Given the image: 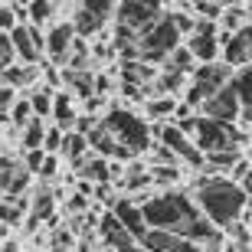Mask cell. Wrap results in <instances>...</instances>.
Returning a JSON list of instances; mask_svg holds the SVG:
<instances>
[{
	"label": "cell",
	"instance_id": "cell-13",
	"mask_svg": "<svg viewBox=\"0 0 252 252\" xmlns=\"http://www.w3.org/2000/svg\"><path fill=\"white\" fill-rule=\"evenodd\" d=\"M79 174H82V180H89V184H98V187H108V184H112V167H108V160L105 158H89L82 164V167H79Z\"/></svg>",
	"mask_w": 252,
	"mask_h": 252
},
{
	"label": "cell",
	"instance_id": "cell-10",
	"mask_svg": "<svg viewBox=\"0 0 252 252\" xmlns=\"http://www.w3.org/2000/svg\"><path fill=\"white\" fill-rule=\"evenodd\" d=\"M112 213L118 216V223H122L125 229H128V233L138 239V243L144 239V236H148V223H144V213H141V206L134 203V200H128V196H125V200H118Z\"/></svg>",
	"mask_w": 252,
	"mask_h": 252
},
{
	"label": "cell",
	"instance_id": "cell-17",
	"mask_svg": "<svg viewBox=\"0 0 252 252\" xmlns=\"http://www.w3.org/2000/svg\"><path fill=\"white\" fill-rule=\"evenodd\" d=\"M27 98H30V105H33V115H36V118H43V122L53 118V98H56V92L36 85L33 92H27Z\"/></svg>",
	"mask_w": 252,
	"mask_h": 252
},
{
	"label": "cell",
	"instance_id": "cell-18",
	"mask_svg": "<svg viewBox=\"0 0 252 252\" xmlns=\"http://www.w3.org/2000/svg\"><path fill=\"white\" fill-rule=\"evenodd\" d=\"M177 239H180V236L164 233V229H148V236H144V239H141L138 246H141L144 252H170Z\"/></svg>",
	"mask_w": 252,
	"mask_h": 252
},
{
	"label": "cell",
	"instance_id": "cell-24",
	"mask_svg": "<svg viewBox=\"0 0 252 252\" xmlns=\"http://www.w3.org/2000/svg\"><path fill=\"white\" fill-rule=\"evenodd\" d=\"M65 210H72V213H82V210H89V196L72 193V196H69V203H65Z\"/></svg>",
	"mask_w": 252,
	"mask_h": 252
},
{
	"label": "cell",
	"instance_id": "cell-19",
	"mask_svg": "<svg viewBox=\"0 0 252 252\" xmlns=\"http://www.w3.org/2000/svg\"><path fill=\"white\" fill-rule=\"evenodd\" d=\"M223 7H226V3H210V0H196V3H190V13H193L196 20H210V23H220V17H223Z\"/></svg>",
	"mask_w": 252,
	"mask_h": 252
},
{
	"label": "cell",
	"instance_id": "cell-8",
	"mask_svg": "<svg viewBox=\"0 0 252 252\" xmlns=\"http://www.w3.org/2000/svg\"><path fill=\"white\" fill-rule=\"evenodd\" d=\"M220 46H223V63L229 69H239V65H252V23L243 33H220Z\"/></svg>",
	"mask_w": 252,
	"mask_h": 252
},
{
	"label": "cell",
	"instance_id": "cell-15",
	"mask_svg": "<svg viewBox=\"0 0 252 252\" xmlns=\"http://www.w3.org/2000/svg\"><path fill=\"white\" fill-rule=\"evenodd\" d=\"M46 131H49V125L43 122V118H33L27 128L20 131V148H23V154H27V151H43Z\"/></svg>",
	"mask_w": 252,
	"mask_h": 252
},
{
	"label": "cell",
	"instance_id": "cell-11",
	"mask_svg": "<svg viewBox=\"0 0 252 252\" xmlns=\"http://www.w3.org/2000/svg\"><path fill=\"white\" fill-rule=\"evenodd\" d=\"M63 160H69L72 167H82L85 160L92 158V148H89V138H82V134H75V131H69L63 141V154H59Z\"/></svg>",
	"mask_w": 252,
	"mask_h": 252
},
{
	"label": "cell",
	"instance_id": "cell-12",
	"mask_svg": "<svg viewBox=\"0 0 252 252\" xmlns=\"http://www.w3.org/2000/svg\"><path fill=\"white\" fill-rule=\"evenodd\" d=\"M246 27H249V10H246V3H226L223 17H220V33L236 36V33H243Z\"/></svg>",
	"mask_w": 252,
	"mask_h": 252
},
{
	"label": "cell",
	"instance_id": "cell-22",
	"mask_svg": "<svg viewBox=\"0 0 252 252\" xmlns=\"http://www.w3.org/2000/svg\"><path fill=\"white\" fill-rule=\"evenodd\" d=\"M43 160H46V151H27V154H23V170L36 177L39 167H43Z\"/></svg>",
	"mask_w": 252,
	"mask_h": 252
},
{
	"label": "cell",
	"instance_id": "cell-2",
	"mask_svg": "<svg viewBox=\"0 0 252 252\" xmlns=\"http://www.w3.org/2000/svg\"><path fill=\"white\" fill-rule=\"evenodd\" d=\"M102 125L115 134L118 144L131 148L134 154H148L151 144H154V128L151 122H144L141 115H134L131 108H108L102 115Z\"/></svg>",
	"mask_w": 252,
	"mask_h": 252
},
{
	"label": "cell",
	"instance_id": "cell-23",
	"mask_svg": "<svg viewBox=\"0 0 252 252\" xmlns=\"http://www.w3.org/2000/svg\"><path fill=\"white\" fill-rule=\"evenodd\" d=\"M17 98H20L17 89H10L7 82H0V115H10V108L17 105Z\"/></svg>",
	"mask_w": 252,
	"mask_h": 252
},
{
	"label": "cell",
	"instance_id": "cell-20",
	"mask_svg": "<svg viewBox=\"0 0 252 252\" xmlns=\"http://www.w3.org/2000/svg\"><path fill=\"white\" fill-rule=\"evenodd\" d=\"M63 141H65V131L56 128V125H49L46 138H43V151L46 154H63Z\"/></svg>",
	"mask_w": 252,
	"mask_h": 252
},
{
	"label": "cell",
	"instance_id": "cell-3",
	"mask_svg": "<svg viewBox=\"0 0 252 252\" xmlns=\"http://www.w3.org/2000/svg\"><path fill=\"white\" fill-rule=\"evenodd\" d=\"M239 141H243V134H239L233 125H220V122H210V118H200V115H196V134H193V144L203 151V154L239 151Z\"/></svg>",
	"mask_w": 252,
	"mask_h": 252
},
{
	"label": "cell",
	"instance_id": "cell-6",
	"mask_svg": "<svg viewBox=\"0 0 252 252\" xmlns=\"http://www.w3.org/2000/svg\"><path fill=\"white\" fill-rule=\"evenodd\" d=\"M167 13V3H118L115 10V23L134 30V33H144L151 23H158L160 17Z\"/></svg>",
	"mask_w": 252,
	"mask_h": 252
},
{
	"label": "cell",
	"instance_id": "cell-1",
	"mask_svg": "<svg viewBox=\"0 0 252 252\" xmlns=\"http://www.w3.org/2000/svg\"><path fill=\"white\" fill-rule=\"evenodd\" d=\"M196 210L216 226V229H229V226L243 216L246 200L249 196L239 190V184H233L229 177H196Z\"/></svg>",
	"mask_w": 252,
	"mask_h": 252
},
{
	"label": "cell",
	"instance_id": "cell-21",
	"mask_svg": "<svg viewBox=\"0 0 252 252\" xmlns=\"http://www.w3.org/2000/svg\"><path fill=\"white\" fill-rule=\"evenodd\" d=\"M59 170H63V160H59V154H46V160H43V167H39L36 177H39V180H56Z\"/></svg>",
	"mask_w": 252,
	"mask_h": 252
},
{
	"label": "cell",
	"instance_id": "cell-7",
	"mask_svg": "<svg viewBox=\"0 0 252 252\" xmlns=\"http://www.w3.org/2000/svg\"><path fill=\"white\" fill-rule=\"evenodd\" d=\"M239 115H243V105H239V95H236L233 82L200 105V118H210V122H220V125H233Z\"/></svg>",
	"mask_w": 252,
	"mask_h": 252
},
{
	"label": "cell",
	"instance_id": "cell-25",
	"mask_svg": "<svg viewBox=\"0 0 252 252\" xmlns=\"http://www.w3.org/2000/svg\"><path fill=\"white\" fill-rule=\"evenodd\" d=\"M239 190H243L246 196H252V167H249V174H246V177L239 180Z\"/></svg>",
	"mask_w": 252,
	"mask_h": 252
},
{
	"label": "cell",
	"instance_id": "cell-14",
	"mask_svg": "<svg viewBox=\"0 0 252 252\" xmlns=\"http://www.w3.org/2000/svg\"><path fill=\"white\" fill-rule=\"evenodd\" d=\"M63 13V3H53V0H36V3H30V23L33 27H53L56 17Z\"/></svg>",
	"mask_w": 252,
	"mask_h": 252
},
{
	"label": "cell",
	"instance_id": "cell-5",
	"mask_svg": "<svg viewBox=\"0 0 252 252\" xmlns=\"http://www.w3.org/2000/svg\"><path fill=\"white\" fill-rule=\"evenodd\" d=\"M75 39H79V33H75L72 17L56 20L53 27H46V63L63 65V69H65L69 53H72V46H75Z\"/></svg>",
	"mask_w": 252,
	"mask_h": 252
},
{
	"label": "cell",
	"instance_id": "cell-4",
	"mask_svg": "<svg viewBox=\"0 0 252 252\" xmlns=\"http://www.w3.org/2000/svg\"><path fill=\"white\" fill-rule=\"evenodd\" d=\"M10 43H13V53H17L20 65H39L46 56V30L39 27H17L10 33Z\"/></svg>",
	"mask_w": 252,
	"mask_h": 252
},
{
	"label": "cell",
	"instance_id": "cell-16",
	"mask_svg": "<svg viewBox=\"0 0 252 252\" xmlns=\"http://www.w3.org/2000/svg\"><path fill=\"white\" fill-rule=\"evenodd\" d=\"M233 89L239 95V105H243V118L252 128V69H243V72L233 79Z\"/></svg>",
	"mask_w": 252,
	"mask_h": 252
},
{
	"label": "cell",
	"instance_id": "cell-9",
	"mask_svg": "<svg viewBox=\"0 0 252 252\" xmlns=\"http://www.w3.org/2000/svg\"><path fill=\"white\" fill-rule=\"evenodd\" d=\"M184 46L193 53V59L200 65H213L216 59L223 56V46H220V33H193L190 39H184Z\"/></svg>",
	"mask_w": 252,
	"mask_h": 252
}]
</instances>
